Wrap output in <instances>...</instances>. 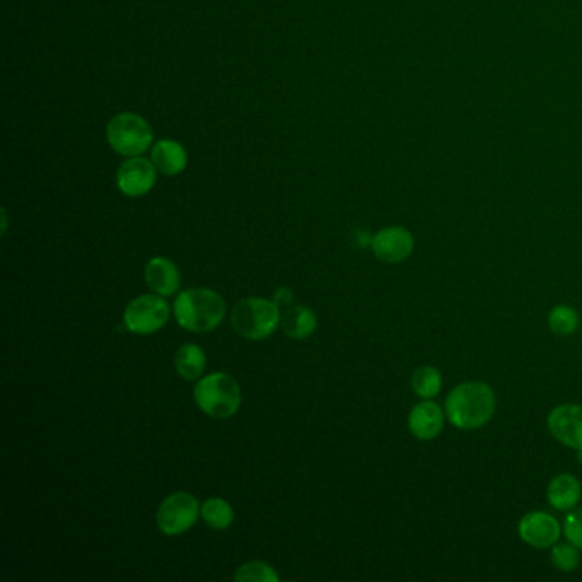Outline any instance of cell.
Returning a JSON list of instances; mask_svg holds the SVG:
<instances>
[{
    "instance_id": "e0dca14e",
    "label": "cell",
    "mask_w": 582,
    "mask_h": 582,
    "mask_svg": "<svg viewBox=\"0 0 582 582\" xmlns=\"http://www.w3.org/2000/svg\"><path fill=\"white\" fill-rule=\"evenodd\" d=\"M205 366H207V357H205L202 347H198V345H181L176 352V373L180 374L185 381H197L198 378H202Z\"/></svg>"
},
{
    "instance_id": "7a4b0ae2",
    "label": "cell",
    "mask_w": 582,
    "mask_h": 582,
    "mask_svg": "<svg viewBox=\"0 0 582 582\" xmlns=\"http://www.w3.org/2000/svg\"><path fill=\"white\" fill-rule=\"evenodd\" d=\"M226 301L212 289H188L175 301V318L188 332L205 333L216 330L226 316Z\"/></svg>"
},
{
    "instance_id": "277c9868",
    "label": "cell",
    "mask_w": 582,
    "mask_h": 582,
    "mask_svg": "<svg viewBox=\"0 0 582 582\" xmlns=\"http://www.w3.org/2000/svg\"><path fill=\"white\" fill-rule=\"evenodd\" d=\"M280 308L275 301L248 297L241 299L231 313V325L239 337L246 340H265L279 328Z\"/></svg>"
},
{
    "instance_id": "44dd1931",
    "label": "cell",
    "mask_w": 582,
    "mask_h": 582,
    "mask_svg": "<svg viewBox=\"0 0 582 582\" xmlns=\"http://www.w3.org/2000/svg\"><path fill=\"white\" fill-rule=\"evenodd\" d=\"M550 560L560 572L569 574L577 571V567L581 565V552L574 543H555L550 552Z\"/></svg>"
},
{
    "instance_id": "603a6c76",
    "label": "cell",
    "mask_w": 582,
    "mask_h": 582,
    "mask_svg": "<svg viewBox=\"0 0 582 582\" xmlns=\"http://www.w3.org/2000/svg\"><path fill=\"white\" fill-rule=\"evenodd\" d=\"M562 530L567 542L574 543L579 550H582V507L572 509L567 513Z\"/></svg>"
},
{
    "instance_id": "ffe728a7",
    "label": "cell",
    "mask_w": 582,
    "mask_h": 582,
    "mask_svg": "<svg viewBox=\"0 0 582 582\" xmlns=\"http://www.w3.org/2000/svg\"><path fill=\"white\" fill-rule=\"evenodd\" d=\"M579 313L572 306L559 304L548 313V328L559 337H569L579 328Z\"/></svg>"
},
{
    "instance_id": "ba28073f",
    "label": "cell",
    "mask_w": 582,
    "mask_h": 582,
    "mask_svg": "<svg viewBox=\"0 0 582 582\" xmlns=\"http://www.w3.org/2000/svg\"><path fill=\"white\" fill-rule=\"evenodd\" d=\"M562 526L553 518L552 514L545 511H531L519 519L518 535L526 545L533 548H552L559 543L562 535Z\"/></svg>"
},
{
    "instance_id": "7402d4cb",
    "label": "cell",
    "mask_w": 582,
    "mask_h": 582,
    "mask_svg": "<svg viewBox=\"0 0 582 582\" xmlns=\"http://www.w3.org/2000/svg\"><path fill=\"white\" fill-rule=\"evenodd\" d=\"M234 581L238 582H279L280 577L274 571V567L265 564V562H248L241 565L236 574Z\"/></svg>"
},
{
    "instance_id": "9a60e30c",
    "label": "cell",
    "mask_w": 582,
    "mask_h": 582,
    "mask_svg": "<svg viewBox=\"0 0 582 582\" xmlns=\"http://www.w3.org/2000/svg\"><path fill=\"white\" fill-rule=\"evenodd\" d=\"M151 158L159 173L166 176L180 175L181 171L187 168V152L175 140H159L158 144L152 147Z\"/></svg>"
},
{
    "instance_id": "7c38bea8",
    "label": "cell",
    "mask_w": 582,
    "mask_h": 582,
    "mask_svg": "<svg viewBox=\"0 0 582 582\" xmlns=\"http://www.w3.org/2000/svg\"><path fill=\"white\" fill-rule=\"evenodd\" d=\"M446 412L434 400L417 403L408 414V431L419 441H432L441 436L446 424Z\"/></svg>"
},
{
    "instance_id": "2e32d148",
    "label": "cell",
    "mask_w": 582,
    "mask_h": 582,
    "mask_svg": "<svg viewBox=\"0 0 582 582\" xmlns=\"http://www.w3.org/2000/svg\"><path fill=\"white\" fill-rule=\"evenodd\" d=\"M280 326L292 340H306L316 332L318 320L308 306H289L280 315Z\"/></svg>"
},
{
    "instance_id": "d4e9b609",
    "label": "cell",
    "mask_w": 582,
    "mask_h": 582,
    "mask_svg": "<svg viewBox=\"0 0 582 582\" xmlns=\"http://www.w3.org/2000/svg\"><path fill=\"white\" fill-rule=\"evenodd\" d=\"M577 461H579V463H582V449H579V451H577Z\"/></svg>"
},
{
    "instance_id": "6da1fadb",
    "label": "cell",
    "mask_w": 582,
    "mask_h": 582,
    "mask_svg": "<svg viewBox=\"0 0 582 582\" xmlns=\"http://www.w3.org/2000/svg\"><path fill=\"white\" fill-rule=\"evenodd\" d=\"M497 408L492 386L484 381H465L449 391L444 412L449 424L460 431H477L489 424Z\"/></svg>"
},
{
    "instance_id": "5b68a950",
    "label": "cell",
    "mask_w": 582,
    "mask_h": 582,
    "mask_svg": "<svg viewBox=\"0 0 582 582\" xmlns=\"http://www.w3.org/2000/svg\"><path fill=\"white\" fill-rule=\"evenodd\" d=\"M106 137L110 146L125 158H137L151 147V125L135 113H120L108 123Z\"/></svg>"
},
{
    "instance_id": "d6986e66",
    "label": "cell",
    "mask_w": 582,
    "mask_h": 582,
    "mask_svg": "<svg viewBox=\"0 0 582 582\" xmlns=\"http://www.w3.org/2000/svg\"><path fill=\"white\" fill-rule=\"evenodd\" d=\"M200 516L214 531H224L233 524L234 511L229 502L221 497H210L204 502Z\"/></svg>"
},
{
    "instance_id": "8992f818",
    "label": "cell",
    "mask_w": 582,
    "mask_h": 582,
    "mask_svg": "<svg viewBox=\"0 0 582 582\" xmlns=\"http://www.w3.org/2000/svg\"><path fill=\"white\" fill-rule=\"evenodd\" d=\"M169 320V304L159 294L135 297L123 313V323L134 335H151L163 328Z\"/></svg>"
},
{
    "instance_id": "52a82bcc",
    "label": "cell",
    "mask_w": 582,
    "mask_h": 582,
    "mask_svg": "<svg viewBox=\"0 0 582 582\" xmlns=\"http://www.w3.org/2000/svg\"><path fill=\"white\" fill-rule=\"evenodd\" d=\"M202 507L197 497L187 492H176L166 497L159 506L156 521L161 533L168 536H178L187 533L193 524L197 523Z\"/></svg>"
},
{
    "instance_id": "cb8c5ba5",
    "label": "cell",
    "mask_w": 582,
    "mask_h": 582,
    "mask_svg": "<svg viewBox=\"0 0 582 582\" xmlns=\"http://www.w3.org/2000/svg\"><path fill=\"white\" fill-rule=\"evenodd\" d=\"M292 299H294L292 291L291 289H287V287H282V289L275 294V304H277L280 309L289 308L292 304Z\"/></svg>"
},
{
    "instance_id": "30bf717a",
    "label": "cell",
    "mask_w": 582,
    "mask_h": 582,
    "mask_svg": "<svg viewBox=\"0 0 582 582\" xmlns=\"http://www.w3.org/2000/svg\"><path fill=\"white\" fill-rule=\"evenodd\" d=\"M548 432L567 448L582 449V405L564 403L548 414Z\"/></svg>"
},
{
    "instance_id": "3957f363",
    "label": "cell",
    "mask_w": 582,
    "mask_h": 582,
    "mask_svg": "<svg viewBox=\"0 0 582 582\" xmlns=\"http://www.w3.org/2000/svg\"><path fill=\"white\" fill-rule=\"evenodd\" d=\"M193 398L198 408L212 419H229L241 407L239 385L226 373H212L198 379Z\"/></svg>"
},
{
    "instance_id": "ac0fdd59",
    "label": "cell",
    "mask_w": 582,
    "mask_h": 582,
    "mask_svg": "<svg viewBox=\"0 0 582 582\" xmlns=\"http://www.w3.org/2000/svg\"><path fill=\"white\" fill-rule=\"evenodd\" d=\"M415 395L422 400H434L443 390V374L434 366H420L410 379Z\"/></svg>"
},
{
    "instance_id": "4fadbf2b",
    "label": "cell",
    "mask_w": 582,
    "mask_h": 582,
    "mask_svg": "<svg viewBox=\"0 0 582 582\" xmlns=\"http://www.w3.org/2000/svg\"><path fill=\"white\" fill-rule=\"evenodd\" d=\"M146 284L159 296H173L180 289V270L168 258H151L146 265Z\"/></svg>"
},
{
    "instance_id": "8fae6325",
    "label": "cell",
    "mask_w": 582,
    "mask_h": 582,
    "mask_svg": "<svg viewBox=\"0 0 582 582\" xmlns=\"http://www.w3.org/2000/svg\"><path fill=\"white\" fill-rule=\"evenodd\" d=\"M156 166L147 159L130 158L117 173L118 190L127 197H142L156 185Z\"/></svg>"
},
{
    "instance_id": "5bb4252c",
    "label": "cell",
    "mask_w": 582,
    "mask_h": 582,
    "mask_svg": "<svg viewBox=\"0 0 582 582\" xmlns=\"http://www.w3.org/2000/svg\"><path fill=\"white\" fill-rule=\"evenodd\" d=\"M581 497V480L571 473H560L557 477H553L548 484V502L553 509H557L560 513H569L572 509H576Z\"/></svg>"
},
{
    "instance_id": "9c48e42d",
    "label": "cell",
    "mask_w": 582,
    "mask_h": 582,
    "mask_svg": "<svg viewBox=\"0 0 582 582\" xmlns=\"http://www.w3.org/2000/svg\"><path fill=\"white\" fill-rule=\"evenodd\" d=\"M371 248L381 262L402 263L414 253V234L402 226L385 227L371 238Z\"/></svg>"
}]
</instances>
